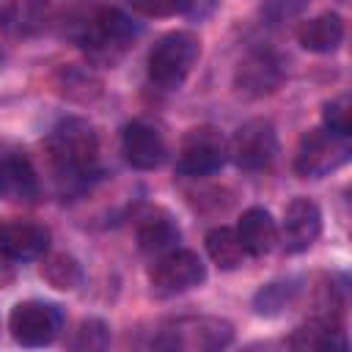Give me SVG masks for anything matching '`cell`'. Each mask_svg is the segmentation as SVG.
I'll return each mask as SVG.
<instances>
[{
  "label": "cell",
  "mask_w": 352,
  "mask_h": 352,
  "mask_svg": "<svg viewBox=\"0 0 352 352\" xmlns=\"http://www.w3.org/2000/svg\"><path fill=\"white\" fill-rule=\"evenodd\" d=\"M47 151L55 170L72 182H91L99 176V135L96 129L77 116H69L55 124L47 138Z\"/></svg>",
  "instance_id": "1"
},
{
  "label": "cell",
  "mask_w": 352,
  "mask_h": 352,
  "mask_svg": "<svg viewBox=\"0 0 352 352\" xmlns=\"http://www.w3.org/2000/svg\"><path fill=\"white\" fill-rule=\"evenodd\" d=\"M201 58V38L192 30H170L160 36L148 52V77L165 91H176Z\"/></svg>",
  "instance_id": "2"
},
{
  "label": "cell",
  "mask_w": 352,
  "mask_h": 352,
  "mask_svg": "<svg viewBox=\"0 0 352 352\" xmlns=\"http://www.w3.org/2000/svg\"><path fill=\"white\" fill-rule=\"evenodd\" d=\"M135 38H138V25L116 6L96 8L91 19L82 25V33L77 36L82 50H88L94 58L107 63H116L132 47Z\"/></svg>",
  "instance_id": "3"
},
{
  "label": "cell",
  "mask_w": 352,
  "mask_h": 352,
  "mask_svg": "<svg viewBox=\"0 0 352 352\" xmlns=\"http://www.w3.org/2000/svg\"><path fill=\"white\" fill-rule=\"evenodd\" d=\"M234 341V324L223 316H182L162 327L154 346L187 349V352H217Z\"/></svg>",
  "instance_id": "4"
},
{
  "label": "cell",
  "mask_w": 352,
  "mask_h": 352,
  "mask_svg": "<svg viewBox=\"0 0 352 352\" xmlns=\"http://www.w3.org/2000/svg\"><path fill=\"white\" fill-rule=\"evenodd\" d=\"M226 160H228V140L223 138V132L212 124H201L182 135L176 151V170L182 176L201 179L220 170Z\"/></svg>",
  "instance_id": "5"
},
{
  "label": "cell",
  "mask_w": 352,
  "mask_h": 352,
  "mask_svg": "<svg viewBox=\"0 0 352 352\" xmlns=\"http://www.w3.org/2000/svg\"><path fill=\"white\" fill-rule=\"evenodd\" d=\"M349 160V138L336 135L324 126L302 132L294 151V173L302 179H322L338 170Z\"/></svg>",
  "instance_id": "6"
},
{
  "label": "cell",
  "mask_w": 352,
  "mask_h": 352,
  "mask_svg": "<svg viewBox=\"0 0 352 352\" xmlns=\"http://www.w3.org/2000/svg\"><path fill=\"white\" fill-rule=\"evenodd\" d=\"M8 330L22 346H47L63 330V308L50 300H22L8 314Z\"/></svg>",
  "instance_id": "7"
},
{
  "label": "cell",
  "mask_w": 352,
  "mask_h": 352,
  "mask_svg": "<svg viewBox=\"0 0 352 352\" xmlns=\"http://www.w3.org/2000/svg\"><path fill=\"white\" fill-rule=\"evenodd\" d=\"M206 280V264L195 250L173 248L154 258L148 267V283L151 292L160 297H173L190 289H198Z\"/></svg>",
  "instance_id": "8"
},
{
  "label": "cell",
  "mask_w": 352,
  "mask_h": 352,
  "mask_svg": "<svg viewBox=\"0 0 352 352\" xmlns=\"http://www.w3.org/2000/svg\"><path fill=\"white\" fill-rule=\"evenodd\" d=\"M278 154V132L270 118H248L228 140V160L239 170H264Z\"/></svg>",
  "instance_id": "9"
},
{
  "label": "cell",
  "mask_w": 352,
  "mask_h": 352,
  "mask_svg": "<svg viewBox=\"0 0 352 352\" xmlns=\"http://www.w3.org/2000/svg\"><path fill=\"white\" fill-rule=\"evenodd\" d=\"M283 77V60L272 50H250L234 69V91L242 99H264L280 88Z\"/></svg>",
  "instance_id": "10"
},
{
  "label": "cell",
  "mask_w": 352,
  "mask_h": 352,
  "mask_svg": "<svg viewBox=\"0 0 352 352\" xmlns=\"http://www.w3.org/2000/svg\"><path fill=\"white\" fill-rule=\"evenodd\" d=\"M322 234V209L316 206V201L297 195L286 204L283 209V220L278 228V242L289 256L305 253Z\"/></svg>",
  "instance_id": "11"
},
{
  "label": "cell",
  "mask_w": 352,
  "mask_h": 352,
  "mask_svg": "<svg viewBox=\"0 0 352 352\" xmlns=\"http://www.w3.org/2000/svg\"><path fill=\"white\" fill-rule=\"evenodd\" d=\"M121 154L135 170H154L168 160V143L154 124L135 118L121 132Z\"/></svg>",
  "instance_id": "12"
},
{
  "label": "cell",
  "mask_w": 352,
  "mask_h": 352,
  "mask_svg": "<svg viewBox=\"0 0 352 352\" xmlns=\"http://www.w3.org/2000/svg\"><path fill=\"white\" fill-rule=\"evenodd\" d=\"M135 236H138L140 253L157 258V256H162V253L179 248L182 228H179V223L173 220V214H170L168 209L151 206V209H146V212L138 217Z\"/></svg>",
  "instance_id": "13"
},
{
  "label": "cell",
  "mask_w": 352,
  "mask_h": 352,
  "mask_svg": "<svg viewBox=\"0 0 352 352\" xmlns=\"http://www.w3.org/2000/svg\"><path fill=\"white\" fill-rule=\"evenodd\" d=\"M50 250V231L38 223H0V261H33Z\"/></svg>",
  "instance_id": "14"
},
{
  "label": "cell",
  "mask_w": 352,
  "mask_h": 352,
  "mask_svg": "<svg viewBox=\"0 0 352 352\" xmlns=\"http://www.w3.org/2000/svg\"><path fill=\"white\" fill-rule=\"evenodd\" d=\"M344 36H346V25L338 11H322L297 25V44L314 55L336 52L341 47Z\"/></svg>",
  "instance_id": "15"
},
{
  "label": "cell",
  "mask_w": 352,
  "mask_h": 352,
  "mask_svg": "<svg viewBox=\"0 0 352 352\" xmlns=\"http://www.w3.org/2000/svg\"><path fill=\"white\" fill-rule=\"evenodd\" d=\"M236 234H239V242H242L245 253L253 256V258L267 256L278 245V223L272 220V214L264 206L245 209L239 223H236Z\"/></svg>",
  "instance_id": "16"
},
{
  "label": "cell",
  "mask_w": 352,
  "mask_h": 352,
  "mask_svg": "<svg viewBox=\"0 0 352 352\" xmlns=\"http://www.w3.org/2000/svg\"><path fill=\"white\" fill-rule=\"evenodd\" d=\"M52 85L63 99L77 102V104H91L102 96V77L91 66H82V63L60 66L52 77Z\"/></svg>",
  "instance_id": "17"
},
{
  "label": "cell",
  "mask_w": 352,
  "mask_h": 352,
  "mask_svg": "<svg viewBox=\"0 0 352 352\" xmlns=\"http://www.w3.org/2000/svg\"><path fill=\"white\" fill-rule=\"evenodd\" d=\"M292 349H346V336L338 319L314 316L292 330L289 341Z\"/></svg>",
  "instance_id": "18"
},
{
  "label": "cell",
  "mask_w": 352,
  "mask_h": 352,
  "mask_svg": "<svg viewBox=\"0 0 352 352\" xmlns=\"http://www.w3.org/2000/svg\"><path fill=\"white\" fill-rule=\"evenodd\" d=\"M302 294L300 278H286V280H272L267 286H261L253 294V311L258 316H280L286 311H292L297 305Z\"/></svg>",
  "instance_id": "19"
},
{
  "label": "cell",
  "mask_w": 352,
  "mask_h": 352,
  "mask_svg": "<svg viewBox=\"0 0 352 352\" xmlns=\"http://www.w3.org/2000/svg\"><path fill=\"white\" fill-rule=\"evenodd\" d=\"M204 245H206V256L212 258L214 267L231 272V270H239L248 258L242 242H239V234L236 228H228V226H217L212 228L206 236H204Z\"/></svg>",
  "instance_id": "20"
},
{
  "label": "cell",
  "mask_w": 352,
  "mask_h": 352,
  "mask_svg": "<svg viewBox=\"0 0 352 352\" xmlns=\"http://www.w3.org/2000/svg\"><path fill=\"white\" fill-rule=\"evenodd\" d=\"M6 195H14L19 201H33L38 195V176L25 148L11 146L8 148V176H6Z\"/></svg>",
  "instance_id": "21"
},
{
  "label": "cell",
  "mask_w": 352,
  "mask_h": 352,
  "mask_svg": "<svg viewBox=\"0 0 352 352\" xmlns=\"http://www.w3.org/2000/svg\"><path fill=\"white\" fill-rule=\"evenodd\" d=\"M38 272L58 292H72L82 283V267L72 253H44Z\"/></svg>",
  "instance_id": "22"
},
{
  "label": "cell",
  "mask_w": 352,
  "mask_h": 352,
  "mask_svg": "<svg viewBox=\"0 0 352 352\" xmlns=\"http://www.w3.org/2000/svg\"><path fill=\"white\" fill-rule=\"evenodd\" d=\"M107 346H110V327L99 316H85L77 324L74 336L69 338V349H77V352H99Z\"/></svg>",
  "instance_id": "23"
},
{
  "label": "cell",
  "mask_w": 352,
  "mask_h": 352,
  "mask_svg": "<svg viewBox=\"0 0 352 352\" xmlns=\"http://www.w3.org/2000/svg\"><path fill=\"white\" fill-rule=\"evenodd\" d=\"M322 126L336 132V135L349 138V132H352V102H349L346 94H338V96H333L322 104Z\"/></svg>",
  "instance_id": "24"
},
{
  "label": "cell",
  "mask_w": 352,
  "mask_h": 352,
  "mask_svg": "<svg viewBox=\"0 0 352 352\" xmlns=\"http://www.w3.org/2000/svg\"><path fill=\"white\" fill-rule=\"evenodd\" d=\"M135 14L148 19H168L176 14H184V0H126Z\"/></svg>",
  "instance_id": "25"
},
{
  "label": "cell",
  "mask_w": 352,
  "mask_h": 352,
  "mask_svg": "<svg viewBox=\"0 0 352 352\" xmlns=\"http://www.w3.org/2000/svg\"><path fill=\"white\" fill-rule=\"evenodd\" d=\"M8 148L11 143L0 140V195H6V176H8Z\"/></svg>",
  "instance_id": "26"
},
{
  "label": "cell",
  "mask_w": 352,
  "mask_h": 352,
  "mask_svg": "<svg viewBox=\"0 0 352 352\" xmlns=\"http://www.w3.org/2000/svg\"><path fill=\"white\" fill-rule=\"evenodd\" d=\"M14 14H16V0H0V30L8 28Z\"/></svg>",
  "instance_id": "27"
},
{
  "label": "cell",
  "mask_w": 352,
  "mask_h": 352,
  "mask_svg": "<svg viewBox=\"0 0 352 352\" xmlns=\"http://www.w3.org/2000/svg\"><path fill=\"white\" fill-rule=\"evenodd\" d=\"M50 6V0H28V8H30V14H38V11H44Z\"/></svg>",
  "instance_id": "28"
},
{
  "label": "cell",
  "mask_w": 352,
  "mask_h": 352,
  "mask_svg": "<svg viewBox=\"0 0 352 352\" xmlns=\"http://www.w3.org/2000/svg\"><path fill=\"white\" fill-rule=\"evenodd\" d=\"M6 60H8V55L0 50V72H3V66H6Z\"/></svg>",
  "instance_id": "29"
}]
</instances>
